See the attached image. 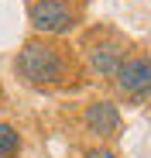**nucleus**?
<instances>
[{
    "label": "nucleus",
    "mask_w": 151,
    "mask_h": 158,
    "mask_svg": "<svg viewBox=\"0 0 151 158\" xmlns=\"http://www.w3.org/2000/svg\"><path fill=\"white\" fill-rule=\"evenodd\" d=\"M17 155H21V134L7 120H0V158H17Z\"/></svg>",
    "instance_id": "obj_6"
},
{
    "label": "nucleus",
    "mask_w": 151,
    "mask_h": 158,
    "mask_svg": "<svg viewBox=\"0 0 151 158\" xmlns=\"http://www.w3.org/2000/svg\"><path fill=\"white\" fill-rule=\"evenodd\" d=\"M113 83L131 103H148L151 100V59L148 55H127L117 65Z\"/></svg>",
    "instance_id": "obj_4"
},
{
    "label": "nucleus",
    "mask_w": 151,
    "mask_h": 158,
    "mask_svg": "<svg viewBox=\"0 0 151 158\" xmlns=\"http://www.w3.org/2000/svg\"><path fill=\"white\" fill-rule=\"evenodd\" d=\"M89 134H96L100 141H110V138H120L124 131V117H120V107L113 100H93L86 114H83Z\"/></svg>",
    "instance_id": "obj_5"
},
{
    "label": "nucleus",
    "mask_w": 151,
    "mask_h": 158,
    "mask_svg": "<svg viewBox=\"0 0 151 158\" xmlns=\"http://www.w3.org/2000/svg\"><path fill=\"white\" fill-rule=\"evenodd\" d=\"M28 17L35 24V31H41L45 38L69 35L76 24H79V10H76L69 0H35Z\"/></svg>",
    "instance_id": "obj_3"
},
{
    "label": "nucleus",
    "mask_w": 151,
    "mask_h": 158,
    "mask_svg": "<svg viewBox=\"0 0 151 158\" xmlns=\"http://www.w3.org/2000/svg\"><path fill=\"white\" fill-rule=\"evenodd\" d=\"M14 69H17V76L24 79V83H31V86H59L72 72V59H69V52L59 41L31 38L17 52Z\"/></svg>",
    "instance_id": "obj_1"
},
{
    "label": "nucleus",
    "mask_w": 151,
    "mask_h": 158,
    "mask_svg": "<svg viewBox=\"0 0 151 158\" xmlns=\"http://www.w3.org/2000/svg\"><path fill=\"white\" fill-rule=\"evenodd\" d=\"M83 55H86V65H89L96 76L113 79L117 65L127 59V41H124L120 35H113V31H96L93 38H86Z\"/></svg>",
    "instance_id": "obj_2"
},
{
    "label": "nucleus",
    "mask_w": 151,
    "mask_h": 158,
    "mask_svg": "<svg viewBox=\"0 0 151 158\" xmlns=\"http://www.w3.org/2000/svg\"><path fill=\"white\" fill-rule=\"evenodd\" d=\"M83 158H120L117 151H110V148H89Z\"/></svg>",
    "instance_id": "obj_7"
}]
</instances>
